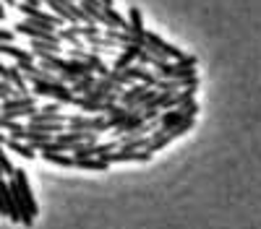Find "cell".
<instances>
[{"mask_svg": "<svg viewBox=\"0 0 261 229\" xmlns=\"http://www.w3.org/2000/svg\"><path fill=\"white\" fill-rule=\"evenodd\" d=\"M11 190H13V206L21 216V224L24 226H32L39 208H37V201H34V190L29 185V177L24 170H16L13 177H11Z\"/></svg>", "mask_w": 261, "mask_h": 229, "instance_id": "1", "label": "cell"}, {"mask_svg": "<svg viewBox=\"0 0 261 229\" xmlns=\"http://www.w3.org/2000/svg\"><path fill=\"white\" fill-rule=\"evenodd\" d=\"M37 112V96L34 94H27V96H11V99H3L0 104V115H6L11 120H18V117H32Z\"/></svg>", "mask_w": 261, "mask_h": 229, "instance_id": "2", "label": "cell"}, {"mask_svg": "<svg viewBox=\"0 0 261 229\" xmlns=\"http://www.w3.org/2000/svg\"><path fill=\"white\" fill-rule=\"evenodd\" d=\"M196 125V117H188V120H183L180 125H175V128H170V130H154V136H151L149 141V151L151 154H157L160 149H165L167 143H172V141H178L180 136H186L191 128Z\"/></svg>", "mask_w": 261, "mask_h": 229, "instance_id": "3", "label": "cell"}, {"mask_svg": "<svg viewBox=\"0 0 261 229\" xmlns=\"http://www.w3.org/2000/svg\"><path fill=\"white\" fill-rule=\"evenodd\" d=\"M16 6H18V11H21V13L27 16L29 24H34V26H42V29H50V31H55L58 26H63V24H65V21H63L60 16L39 11V6H29V3H16Z\"/></svg>", "mask_w": 261, "mask_h": 229, "instance_id": "4", "label": "cell"}, {"mask_svg": "<svg viewBox=\"0 0 261 229\" xmlns=\"http://www.w3.org/2000/svg\"><path fill=\"white\" fill-rule=\"evenodd\" d=\"M68 130H86V133H110V125H107L105 115H73L65 122Z\"/></svg>", "mask_w": 261, "mask_h": 229, "instance_id": "5", "label": "cell"}, {"mask_svg": "<svg viewBox=\"0 0 261 229\" xmlns=\"http://www.w3.org/2000/svg\"><path fill=\"white\" fill-rule=\"evenodd\" d=\"M32 83H34L32 89L34 96H47V99H55L58 104H71L76 96L68 83H42V81H32Z\"/></svg>", "mask_w": 261, "mask_h": 229, "instance_id": "6", "label": "cell"}, {"mask_svg": "<svg viewBox=\"0 0 261 229\" xmlns=\"http://www.w3.org/2000/svg\"><path fill=\"white\" fill-rule=\"evenodd\" d=\"M151 154L149 149H115V151H110V154H105V161L107 164H120V161H141V164H146V161H151Z\"/></svg>", "mask_w": 261, "mask_h": 229, "instance_id": "7", "label": "cell"}, {"mask_svg": "<svg viewBox=\"0 0 261 229\" xmlns=\"http://www.w3.org/2000/svg\"><path fill=\"white\" fill-rule=\"evenodd\" d=\"M118 149V141H107V143H81L71 151L73 159H89V156H99L105 159V154H110Z\"/></svg>", "mask_w": 261, "mask_h": 229, "instance_id": "8", "label": "cell"}, {"mask_svg": "<svg viewBox=\"0 0 261 229\" xmlns=\"http://www.w3.org/2000/svg\"><path fill=\"white\" fill-rule=\"evenodd\" d=\"M157 71V78H172V81H183V78H196V68H186V66H178V62H170L165 60Z\"/></svg>", "mask_w": 261, "mask_h": 229, "instance_id": "9", "label": "cell"}, {"mask_svg": "<svg viewBox=\"0 0 261 229\" xmlns=\"http://www.w3.org/2000/svg\"><path fill=\"white\" fill-rule=\"evenodd\" d=\"M0 214L8 216L11 221H21L16 206H13V190H11V182H6L0 177Z\"/></svg>", "mask_w": 261, "mask_h": 229, "instance_id": "10", "label": "cell"}, {"mask_svg": "<svg viewBox=\"0 0 261 229\" xmlns=\"http://www.w3.org/2000/svg\"><path fill=\"white\" fill-rule=\"evenodd\" d=\"M188 117H196V115H188V112L180 110V107L165 110V112L157 117V128H154V130H170V128H175V125H180V122L188 120Z\"/></svg>", "mask_w": 261, "mask_h": 229, "instance_id": "11", "label": "cell"}, {"mask_svg": "<svg viewBox=\"0 0 261 229\" xmlns=\"http://www.w3.org/2000/svg\"><path fill=\"white\" fill-rule=\"evenodd\" d=\"M120 73L125 76V81H128V83L139 81V83H146L149 89H151V86H154V83H157V73L146 71L144 66H136V62H134V66H128V68H123Z\"/></svg>", "mask_w": 261, "mask_h": 229, "instance_id": "12", "label": "cell"}, {"mask_svg": "<svg viewBox=\"0 0 261 229\" xmlns=\"http://www.w3.org/2000/svg\"><path fill=\"white\" fill-rule=\"evenodd\" d=\"M16 31H18V34H27V37H32V39L58 42V34H55V31L42 29V26H34V24H29V21H21V24H16Z\"/></svg>", "mask_w": 261, "mask_h": 229, "instance_id": "13", "label": "cell"}, {"mask_svg": "<svg viewBox=\"0 0 261 229\" xmlns=\"http://www.w3.org/2000/svg\"><path fill=\"white\" fill-rule=\"evenodd\" d=\"M128 31L134 34L136 39H144L146 37V29H144V16H141V11L134 6L130 8V13H128Z\"/></svg>", "mask_w": 261, "mask_h": 229, "instance_id": "14", "label": "cell"}, {"mask_svg": "<svg viewBox=\"0 0 261 229\" xmlns=\"http://www.w3.org/2000/svg\"><path fill=\"white\" fill-rule=\"evenodd\" d=\"M39 154H42L45 161H50L55 167H76V159L68 151H39Z\"/></svg>", "mask_w": 261, "mask_h": 229, "instance_id": "15", "label": "cell"}, {"mask_svg": "<svg viewBox=\"0 0 261 229\" xmlns=\"http://www.w3.org/2000/svg\"><path fill=\"white\" fill-rule=\"evenodd\" d=\"M139 50L141 47H123L120 50V55L115 57V71H123V68H128V66H134V62L139 60Z\"/></svg>", "mask_w": 261, "mask_h": 229, "instance_id": "16", "label": "cell"}, {"mask_svg": "<svg viewBox=\"0 0 261 229\" xmlns=\"http://www.w3.org/2000/svg\"><path fill=\"white\" fill-rule=\"evenodd\" d=\"M3 146H8V149L13 151V154H18L21 159H34L37 156V151L32 149V146L27 143V141H18V138H8Z\"/></svg>", "mask_w": 261, "mask_h": 229, "instance_id": "17", "label": "cell"}, {"mask_svg": "<svg viewBox=\"0 0 261 229\" xmlns=\"http://www.w3.org/2000/svg\"><path fill=\"white\" fill-rule=\"evenodd\" d=\"M97 86V73H86V76H79L73 83H71V89H73V94L79 96V94H86V91H92Z\"/></svg>", "mask_w": 261, "mask_h": 229, "instance_id": "18", "label": "cell"}, {"mask_svg": "<svg viewBox=\"0 0 261 229\" xmlns=\"http://www.w3.org/2000/svg\"><path fill=\"white\" fill-rule=\"evenodd\" d=\"M76 170H92V172H105L110 170V164L99 156H89V159H76Z\"/></svg>", "mask_w": 261, "mask_h": 229, "instance_id": "19", "label": "cell"}, {"mask_svg": "<svg viewBox=\"0 0 261 229\" xmlns=\"http://www.w3.org/2000/svg\"><path fill=\"white\" fill-rule=\"evenodd\" d=\"M136 110H130V107H125V104H115V110L113 112H107L105 117H107V125H110V130L115 128V125H120L128 115H134Z\"/></svg>", "mask_w": 261, "mask_h": 229, "instance_id": "20", "label": "cell"}, {"mask_svg": "<svg viewBox=\"0 0 261 229\" xmlns=\"http://www.w3.org/2000/svg\"><path fill=\"white\" fill-rule=\"evenodd\" d=\"M0 55H8V57H16V60H34L32 52L21 50V47H13L8 42H0Z\"/></svg>", "mask_w": 261, "mask_h": 229, "instance_id": "21", "label": "cell"}, {"mask_svg": "<svg viewBox=\"0 0 261 229\" xmlns=\"http://www.w3.org/2000/svg\"><path fill=\"white\" fill-rule=\"evenodd\" d=\"M13 172H16V167L11 164V159L6 156V151H3V143H0V177H13Z\"/></svg>", "mask_w": 261, "mask_h": 229, "instance_id": "22", "label": "cell"}, {"mask_svg": "<svg viewBox=\"0 0 261 229\" xmlns=\"http://www.w3.org/2000/svg\"><path fill=\"white\" fill-rule=\"evenodd\" d=\"M58 39L73 42V47H81V42H79V29H76V24H73V26H68V29H60V31H58Z\"/></svg>", "mask_w": 261, "mask_h": 229, "instance_id": "23", "label": "cell"}, {"mask_svg": "<svg viewBox=\"0 0 261 229\" xmlns=\"http://www.w3.org/2000/svg\"><path fill=\"white\" fill-rule=\"evenodd\" d=\"M11 96H13V89H11V83L0 78V102H3V99H11Z\"/></svg>", "mask_w": 261, "mask_h": 229, "instance_id": "24", "label": "cell"}, {"mask_svg": "<svg viewBox=\"0 0 261 229\" xmlns=\"http://www.w3.org/2000/svg\"><path fill=\"white\" fill-rule=\"evenodd\" d=\"M13 39V31H8V29H0V42H11Z\"/></svg>", "mask_w": 261, "mask_h": 229, "instance_id": "25", "label": "cell"}, {"mask_svg": "<svg viewBox=\"0 0 261 229\" xmlns=\"http://www.w3.org/2000/svg\"><path fill=\"white\" fill-rule=\"evenodd\" d=\"M42 112H60V104H45Z\"/></svg>", "mask_w": 261, "mask_h": 229, "instance_id": "26", "label": "cell"}, {"mask_svg": "<svg viewBox=\"0 0 261 229\" xmlns=\"http://www.w3.org/2000/svg\"><path fill=\"white\" fill-rule=\"evenodd\" d=\"M6 76H8V66H3V62H0V78L6 81Z\"/></svg>", "mask_w": 261, "mask_h": 229, "instance_id": "27", "label": "cell"}, {"mask_svg": "<svg viewBox=\"0 0 261 229\" xmlns=\"http://www.w3.org/2000/svg\"><path fill=\"white\" fill-rule=\"evenodd\" d=\"M99 6L102 8H113V0H99Z\"/></svg>", "mask_w": 261, "mask_h": 229, "instance_id": "28", "label": "cell"}, {"mask_svg": "<svg viewBox=\"0 0 261 229\" xmlns=\"http://www.w3.org/2000/svg\"><path fill=\"white\" fill-rule=\"evenodd\" d=\"M24 3H29V6H39V3H45V0H24Z\"/></svg>", "mask_w": 261, "mask_h": 229, "instance_id": "29", "label": "cell"}, {"mask_svg": "<svg viewBox=\"0 0 261 229\" xmlns=\"http://www.w3.org/2000/svg\"><path fill=\"white\" fill-rule=\"evenodd\" d=\"M8 138H6V130H0V143H6Z\"/></svg>", "mask_w": 261, "mask_h": 229, "instance_id": "30", "label": "cell"}, {"mask_svg": "<svg viewBox=\"0 0 261 229\" xmlns=\"http://www.w3.org/2000/svg\"><path fill=\"white\" fill-rule=\"evenodd\" d=\"M6 16V8H3V3H0V18H3Z\"/></svg>", "mask_w": 261, "mask_h": 229, "instance_id": "31", "label": "cell"}, {"mask_svg": "<svg viewBox=\"0 0 261 229\" xmlns=\"http://www.w3.org/2000/svg\"><path fill=\"white\" fill-rule=\"evenodd\" d=\"M6 3H11V6H16V0H6Z\"/></svg>", "mask_w": 261, "mask_h": 229, "instance_id": "32", "label": "cell"}]
</instances>
